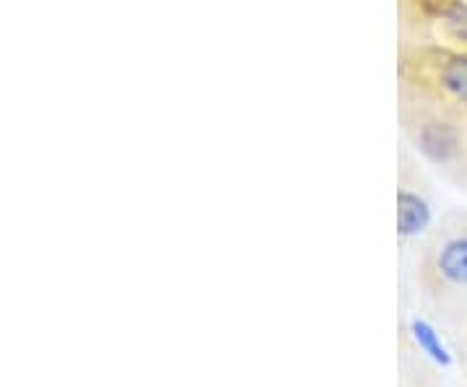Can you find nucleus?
Masks as SVG:
<instances>
[{
	"label": "nucleus",
	"mask_w": 467,
	"mask_h": 387,
	"mask_svg": "<svg viewBox=\"0 0 467 387\" xmlns=\"http://www.w3.org/2000/svg\"><path fill=\"white\" fill-rule=\"evenodd\" d=\"M398 122L408 143L436 167H454L467 156V110L457 104L400 86Z\"/></svg>",
	"instance_id": "obj_1"
},
{
	"label": "nucleus",
	"mask_w": 467,
	"mask_h": 387,
	"mask_svg": "<svg viewBox=\"0 0 467 387\" xmlns=\"http://www.w3.org/2000/svg\"><path fill=\"white\" fill-rule=\"evenodd\" d=\"M398 78L400 86L467 110V50H447L426 42H402Z\"/></svg>",
	"instance_id": "obj_2"
},
{
	"label": "nucleus",
	"mask_w": 467,
	"mask_h": 387,
	"mask_svg": "<svg viewBox=\"0 0 467 387\" xmlns=\"http://www.w3.org/2000/svg\"><path fill=\"white\" fill-rule=\"evenodd\" d=\"M418 172L408 153L400 156V187H398V232L400 236H418L431 224V203L418 190Z\"/></svg>",
	"instance_id": "obj_3"
},
{
	"label": "nucleus",
	"mask_w": 467,
	"mask_h": 387,
	"mask_svg": "<svg viewBox=\"0 0 467 387\" xmlns=\"http://www.w3.org/2000/svg\"><path fill=\"white\" fill-rule=\"evenodd\" d=\"M436 270L454 287H467V235L451 236L436 255Z\"/></svg>",
	"instance_id": "obj_4"
},
{
	"label": "nucleus",
	"mask_w": 467,
	"mask_h": 387,
	"mask_svg": "<svg viewBox=\"0 0 467 387\" xmlns=\"http://www.w3.org/2000/svg\"><path fill=\"white\" fill-rule=\"evenodd\" d=\"M413 336H416L418 346L423 349V354H429L434 359L436 364H450V354H447V349L441 346V340L436 338V333L426 325V322L416 320L413 322Z\"/></svg>",
	"instance_id": "obj_5"
}]
</instances>
